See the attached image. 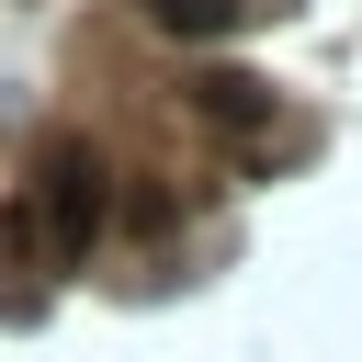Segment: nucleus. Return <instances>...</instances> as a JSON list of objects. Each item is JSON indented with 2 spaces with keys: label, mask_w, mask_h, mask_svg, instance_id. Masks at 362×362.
<instances>
[{
  "label": "nucleus",
  "mask_w": 362,
  "mask_h": 362,
  "mask_svg": "<svg viewBox=\"0 0 362 362\" xmlns=\"http://www.w3.org/2000/svg\"><path fill=\"white\" fill-rule=\"evenodd\" d=\"M90 226H102V158L79 136H45V158H34V249L45 260H79Z\"/></svg>",
  "instance_id": "nucleus-1"
},
{
  "label": "nucleus",
  "mask_w": 362,
  "mask_h": 362,
  "mask_svg": "<svg viewBox=\"0 0 362 362\" xmlns=\"http://www.w3.org/2000/svg\"><path fill=\"white\" fill-rule=\"evenodd\" d=\"M192 113H204L215 136H249V124H272V90L238 79V68H215V79H192Z\"/></svg>",
  "instance_id": "nucleus-2"
},
{
  "label": "nucleus",
  "mask_w": 362,
  "mask_h": 362,
  "mask_svg": "<svg viewBox=\"0 0 362 362\" xmlns=\"http://www.w3.org/2000/svg\"><path fill=\"white\" fill-rule=\"evenodd\" d=\"M158 34H181V45H215V34H238L249 23V0H136Z\"/></svg>",
  "instance_id": "nucleus-3"
}]
</instances>
